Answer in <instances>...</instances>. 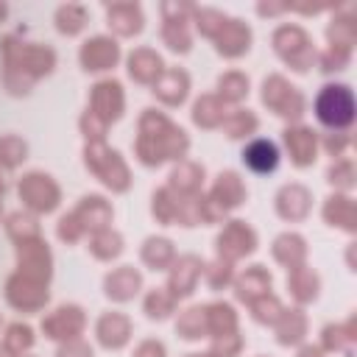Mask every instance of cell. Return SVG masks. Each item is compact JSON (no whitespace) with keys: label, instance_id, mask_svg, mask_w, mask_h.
<instances>
[{"label":"cell","instance_id":"cell-1","mask_svg":"<svg viewBox=\"0 0 357 357\" xmlns=\"http://www.w3.org/2000/svg\"><path fill=\"white\" fill-rule=\"evenodd\" d=\"M3 56H6L3 84L14 95H25L31 89V84L39 75H47L53 70V64H56V53L50 47L17 42L14 36L3 39Z\"/></svg>","mask_w":357,"mask_h":357},{"label":"cell","instance_id":"cell-2","mask_svg":"<svg viewBox=\"0 0 357 357\" xmlns=\"http://www.w3.org/2000/svg\"><path fill=\"white\" fill-rule=\"evenodd\" d=\"M187 151V134L173 126L165 114L148 109L139 120L137 137V156L145 165H162L165 159H178Z\"/></svg>","mask_w":357,"mask_h":357},{"label":"cell","instance_id":"cell-3","mask_svg":"<svg viewBox=\"0 0 357 357\" xmlns=\"http://www.w3.org/2000/svg\"><path fill=\"white\" fill-rule=\"evenodd\" d=\"M273 47L298 73H307L315 61V47L298 25H279L276 33H273Z\"/></svg>","mask_w":357,"mask_h":357},{"label":"cell","instance_id":"cell-4","mask_svg":"<svg viewBox=\"0 0 357 357\" xmlns=\"http://www.w3.org/2000/svg\"><path fill=\"white\" fill-rule=\"evenodd\" d=\"M315 112L318 120L332 126V128H343L354 120V95L346 84H329L321 89V95L315 98Z\"/></svg>","mask_w":357,"mask_h":357},{"label":"cell","instance_id":"cell-5","mask_svg":"<svg viewBox=\"0 0 357 357\" xmlns=\"http://www.w3.org/2000/svg\"><path fill=\"white\" fill-rule=\"evenodd\" d=\"M86 167L112 190H126L128 187V167L120 159L117 151H109L103 142H92L86 148Z\"/></svg>","mask_w":357,"mask_h":357},{"label":"cell","instance_id":"cell-6","mask_svg":"<svg viewBox=\"0 0 357 357\" xmlns=\"http://www.w3.org/2000/svg\"><path fill=\"white\" fill-rule=\"evenodd\" d=\"M262 100H265V106L273 109L279 117L296 120V117L304 114V95H301L293 84H287L282 75L265 78V84H262Z\"/></svg>","mask_w":357,"mask_h":357},{"label":"cell","instance_id":"cell-7","mask_svg":"<svg viewBox=\"0 0 357 357\" xmlns=\"http://www.w3.org/2000/svg\"><path fill=\"white\" fill-rule=\"evenodd\" d=\"M20 198L33 212H50L59 204V187L45 173H28L20 178Z\"/></svg>","mask_w":357,"mask_h":357},{"label":"cell","instance_id":"cell-8","mask_svg":"<svg viewBox=\"0 0 357 357\" xmlns=\"http://www.w3.org/2000/svg\"><path fill=\"white\" fill-rule=\"evenodd\" d=\"M254 248H257V234L243 220H229V226L218 237V251H220V259L226 257V262H231L237 257H245Z\"/></svg>","mask_w":357,"mask_h":357},{"label":"cell","instance_id":"cell-9","mask_svg":"<svg viewBox=\"0 0 357 357\" xmlns=\"http://www.w3.org/2000/svg\"><path fill=\"white\" fill-rule=\"evenodd\" d=\"M20 248V273L28 276V279H36V282H47L50 276V251L47 245L33 237V240H22L17 243Z\"/></svg>","mask_w":357,"mask_h":357},{"label":"cell","instance_id":"cell-10","mask_svg":"<svg viewBox=\"0 0 357 357\" xmlns=\"http://www.w3.org/2000/svg\"><path fill=\"white\" fill-rule=\"evenodd\" d=\"M6 296H8V301H11L17 310H25V312H33V310H39V307L47 301L45 282L28 279V276H22V273H17V276L8 279Z\"/></svg>","mask_w":357,"mask_h":357},{"label":"cell","instance_id":"cell-11","mask_svg":"<svg viewBox=\"0 0 357 357\" xmlns=\"http://www.w3.org/2000/svg\"><path fill=\"white\" fill-rule=\"evenodd\" d=\"M165 8H167L170 14H176V17H167V14H165L162 39H165V45H167L170 50H176V53H187V50H190V42H192V36H190V28H187V20H184V14H187V11H192V6L165 3Z\"/></svg>","mask_w":357,"mask_h":357},{"label":"cell","instance_id":"cell-12","mask_svg":"<svg viewBox=\"0 0 357 357\" xmlns=\"http://www.w3.org/2000/svg\"><path fill=\"white\" fill-rule=\"evenodd\" d=\"M89 112L95 117H100L106 126L112 120H117L120 112H123V86L117 81H100V84H95L92 86V106H89Z\"/></svg>","mask_w":357,"mask_h":357},{"label":"cell","instance_id":"cell-13","mask_svg":"<svg viewBox=\"0 0 357 357\" xmlns=\"http://www.w3.org/2000/svg\"><path fill=\"white\" fill-rule=\"evenodd\" d=\"M218 45V53H223V56H229V59H237V56H243L248 47H251V31H248V25L243 22V20H226L223 22V28L212 36Z\"/></svg>","mask_w":357,"mask_h":357},{"label":"cell","instance_id":"cell-14","mask_svg":"<svg viewBox=\"0 0 357 357\" xmlns=\"http://www.w3.org/2000/svg\"><path fill=\"white\" fill-rule=\"evenodd\" d=\"M117 59H120V47L109 36H95V39L84 42V47H81V64L89 73L109 70V67H114Z\"/></svg>","mask_w":357,"mask_h":357},{"label":"cell","instance_id":"cell-15","mask_svg":"<svg viewBox=\"0 0 357 357\" xmlns=\"http://www.w3.org/2000/svg\"><path fill=\"white\" fill-rule=\"evenodd\" d=\"M42 329L47 337H75L84 329V312L78 307H59L50 318L42 321Z\"/></svg>","mask_w":357,"mask_h":357},{"label":"cell","instance_id":"cell-16","mask_svg":"<svg viewBox=\"0 0 357 357\" xmlns=\"http://www.w3.org/2000/svg\"><path fill=\"white\" fill-rule=\"evenodd\" d=\"M284 145H287V151H290L293 165L307 167V165L315 162V131H312V128H307V126L287 128V131H284Z\"/></svg>","mask_w":357,"mask_h":357},{"label":"cell","instance_id":"cell-17","mask_svg":"<svg viewBox=\"0 0 357 357\" xmlns=\"http://www.w3.org/2000/svg\"><path fill=\"white\" fill-rule=\"evenodd\" d=\"M276 212L284 220H301L310 212V190L301 184H287L276 195Z\"/></svg>","mask_w":357,"mask_h":357},{"label":"cell","instance_id":"cell-18","mask_svg":"<svg viewBox=\"0 0 357 357\" xmlns=\"http://www.w3.org/2000/svg\"><path fill=\"white\" fill-rule=\"evenodd\" d=\"M198 276H201V259H195V257H181V259L173 265V271H170L167 293H170L173 298L190 296L192 287H195V282H198Z\"/></svg>","mask_w":357,"mask_h":357},{"label":"cell","instance_id":"cell-19","mask_svg":"<svg viewBox=\"0 0 357 357\" xmlns=\"http://www.w3.org/2000/svg\"><path fill=\"white\" fill-rule=\"evenodd\" d=\"M109 28L117 31L120 36H134L142 31V8L134 3H112L106 6Z\"/></svg>","mask_w":357,"mask_h":357},{"label":"cell","instance_id":"cell-20","mask_svg":"<svg viewBox=\"0 0 357 357\" xmlns=\"http://www.w3.org/2000/svg\"><path fill=\"white\" fill-rule=\"evenodd\" d=\"M187 89H190V78L184 70H162V75L153 81V95L167 106L181 103L187 98Z\"/></svg>","mask_w":357,"mask_h":357},{"label":"cell","instance_id":"cell-21","mask_svg":"<svg viewBox=\"0 0 357 357\" xmlns=\"http://www.w3.org/2000/svg\"><path fill=\"white\" fill-rule=\"evenodd\" d=\"M243 201H245V187H243L240 176L231 173V170L220 173L218 181H215V187H212V204H215L220 212H226V209H231V206H240Z\"/></svg>","mask_w":357,"mask_h":357},{"label":"cell","instance_id":"cell-22","mask_svg":"<svg viewBox=\"0 0 357 357\" xmlns=\"http://www.w3.org/2000/svg\"><path fill=\"white\" fill-rule=\"evenodd\" d=\"M139 284H142V276H139L134 268H128V265L112 271V273L106 276V282H103L106 296L114 298V301H128V298H134V293L139 290Z\"/></svg>","mask_w":357,"mask_h":357},{"label":"cell","instance_id":"cell-23","mask_svg":"<svg viewBox=\"0 0 357 357\" xmlns=\"http://www.w3.org/2000/svg\"><path fill=\"white\" fill-rule=\"evenodd\" d=\"M128 73H131L134 81L153 84L162 75V59H159V53H153L151 47H137L128 56Z\"/></svg>","mask_w":357,"mask_h":357},{"label":"cell","instance_id":"cell-24","mask_svg":"<svg viewBox=\"0 0 357 357\" xmlns=\"http://www.w3.org/2000/svg\"><path fill=\"white\" fill-rule=\"evenodd\" d=\"M73 215H75V220L81 223L84 231H86V229L100 231V229H106V223L112 220L109 204H106L103 198H98V195H86V198L81 201V206H78Z\"/></svg>","mask_w":357,"mask_h":357},{"label":"cell","instance_id":"cell-25","mask_svg":"<svg viewBox=\"0 0 357 357\" xmlns=\"http://www.w3.org/2000/svg\"><path fill=\"white\" fill-rule=\"evenodd\" d=\"M128 335H131V324H128L126 315H120V312L100 315V321H98V337H100V343L106 349H120L128 340Z\"/></svg>","mask_w":357,"mask_h":357},{"label":"cell","instance_id":"cell-26","mask_svg":"<svg viewBox=\"0 0 357 357\" xmlns=\"http://www.w3.org/2000/svg\"><path fill=\"white\" fill-rule=\"evenodd\" d=\"M243 162L254 170V173H271L279 165V151L271 139H254L245 151H243Z\"/></svg>","mask_w":357,"mask_h":357},{"label":"cell","instance_id":"cell-27","mask_svg":"<svg viewBox=\"0 0 357 357\" xmlns=\"http://www.w3.org/2000/svg\"><path fill=\"white\" fill-rule=\"evenodd\" d=\"M268 290H271V276H268V271L262 265H251L237 279V296L243 301H248V304L257 301V298H262V296H268Z\"/></svg>","mask_w":357,"mask_h":357},{"label":"cell","instance_id":"cell-28","mask_svg":"<svg viewBox=\"0 0 357 357\" xmlns=\"http://www.w3.org/2000/svg\"><path fill=\"white\" fill-rule=\"evenodd\" d=\"M276 335H279V343H284V346L298 343L307 335L304 312L301 310H282V315L276 318Z\"/></svg>","mask_w":357,"mask_h":357},{"label":"cell","instance_id":"cell-29","mask_svg":"<svg viewBox=\"0 0 357 357\" xmlns=\"http://www.w3.org/2000/svg\"><path fill=\"white\" fill-rule=\"evenodd\" d=\"M273 257L287 268H298L304 262V257H307V245H304V240L298 234H282L273 243Z\"/></svg>","mask_w":357,"mask_h":357},{"label":"cell","instance_id":"cell-30","mask_svg":"<svg viewBox=\"0 0 357 357\" xmlns=\"http://www.w3.org/2000/svg\"><path fill=\"white\" fill-rule=\"evenodd\" d=\"M324 218L332 226H340L346 231H354V204L346 195H332L324 206Z\"/></svg>","mask_w":357,"mask_h":357},{"label":"cell","instance_id":"cell-31","mask_svg":"<svg viewBox=\"0 0 357 357\" xmlns=\"http://www.w3.org/2000/svg\"><path fill=\"white\" fill-rule=\"evenodd\" d=\"M201 181H204V167H198L195 162H184V165H178V167L170 173V187L178 190V195H192V192H198Z\"/></svg>","mask_w":357,"mask_h":357},{"label":"cell","instance_id":"cell-32","mask_svg":"<svg viewBox=\"0 0 357 357\" xmlns=\"http://www.w3.org/2000/svg\"><path fill=\"white\" fill-rule=\"evenodd\" d=\"M176 251H173V243L165 240V237H148L145 245H142V262L151 265L153 271H162L173 262Z\"/></svg>","mask_w":357,"mask_h":357},{"label":"cell","instance_id":"cell-33","mask_svg":"<svg viewBox=\"0 0 357 357\" xmlns=\"http://www.w3.org/2000/svg\"><path fill=\"white\" fill-rule=\"evenodd\" d=\"M206 310V329L209 335L220 337V335H231L237 329V315L229 304H212V307H204Z\"/></svg>","mask_w":357,"mask_h":357},{"label":"cell","instance_id":"cell-34","mask_svg":"<svg viewBox=\"0 0 357 357\" xmlns=\"http://www.w3.org/2000/svg\"><path fill=\"white\" fill-rule=\"evenodd\" d=\"M192 120H195L198 126H204V128H215V126H223L226 109H223V103H220L215 95H204V98L195 103V109H192Z\"/></svg>","mask_w":357,"mask_h":357},{"label":"cell","instance_id":"cell-35","mask_svg":"<svg viewBox=\"0 0 357 357\" xmlns=\"http://www.w3.org/2000/svg\"><path fill=\"white\" fill-rule=\"evenodd\" d=\"M287 287H290V293H293L298 301H312V298L318 296V276H315L310 268L298 265V268H293V273H290V279H287Z\"/></svg>","mask_w":357,"mask_h":357},{"label":"cell","instance_id":"cell-36","mask_svg":"<svg viewBox=\"0 0 357 357\" xmlns=\"http://www.w3.org/2000/svg\"><path fill=\"white\" fill-rule=\"evenodd\" d=\"M176 329H178V335L187 337V340L204 337V335L209 332V329H206V310H204V307H190V310H184V312L178 315V321H176Z\"/></svg>","mask_w":357,"mask_h":357},{"label":"cell","instance_id":"cell-37","mask_svg":"<svg viewBox=\"0 0 357 357\" xmlns=\"http://www.w3.org/2000/svg\"><path fill=\"white\" fill-rule=\"evenodd\" d=\"M84 25H86V8H84V6L67 3V6H61V8L56 11V28H59L61 33L73 36V33H78Z\"/></svg>","mask_w":357,"mask_h":357},{"label":"cell","instance_id":"cell-38","mask_svg":"<svg viewBox=\"0 0 357 357\" xmlns=\"http://www.w3.org/2000/svg\"><path fill=\"white\" fill-rule=\"evenodd\" d=\"M89 251H92L98 259H112V257H117V254L123 251V240H120L117 231L100 229V231L92 234V240H89Z\"/></svg>","mask_w":357,"mask_h":357},{"label":"cell","instance_id":"cell-39","mask_svg":"<svg viewBox=\"0 0 357 357\" xmlns=\"http://www.w3.org/2000/svg\"><path fill=\"white\" fill-rule=\"evenodd\" d=\"M351 42H354V17H351V8H346V14L335 17L329 25V45L351 50Z\"/></svg>","mask_w":357,"mask_h":357},{"label":"cell","instance_id":"cell-40","mask_svg":"<svg viewBox=\"0 0 357 357\" xmlns=\"http://www.w3.org/2000/svg\"><path fill=\"white\" fill-rule=\"evenodd\" d=\"M218 89H220L223 100L237 103V100H243V98L248 95V78H245L243 73H226V75H220Z\"/></svg>","mask_w":357,"mask_h":357},{"label":"cell","instance_id":"cell-41","mask_svg":"<svg viewBox=\"0 0 357 357\" xmlns=\"http://www.w3.org/2000/svg\"><path fill=\"white\" fill-rule=\"evenodd\" d=\"M223 126H226V134L237 139V137H248V134L257 131V117L251 112H245V109H237L234 114H229L223 120Z\"/></svg>","mask_w":357,"mask_h":357},{"label":"cell","instance_id":"cell-42","mask_svg":"<svg viewBox=\"0 0 357 357\" xmlns=\"http://www.w3.org/2000/svg\"><path fill=\"white\" fill-rule=\"evenodd\" d=\"M25 153H28V145L20 137H14V134L0 137V162L6 167H17L25 159Z\"/></svg>","mask_w":357,"mask_h":357},{"label":"cell","instance_id":"cell-43","mask_svg":"<svg viewBox=\"0 0 357 357\" xmlns=\"http://www.w3.org/2000/svg\"><path fill=\"white\" fill-rule=\"evenodd\" d=\"M192 14H195V25H198V31L204 33V36H215L220 28H223V22L229 20L226 14H220V11H215V8H192Z\"/></svg>","mask_w":357,"mask_h":357},{"label":"cell","instance_id":"cell-44","mask_svg":"<svg viewBox=\"0 0 357 357\" xmlns=\"http://www.w3.org/2000/svg\"><path fill=\"white\" fill-rule=\"evenodd\" d=\"M173 304H176V298L167 290H151L145 298V312H148V318H167L173 312Z\"/></svg>","mask_w":357,"mask_h":357},{"label":"cell","instance_id":"cell-45","mask_svg":"<svg viewBox=\"0 0 357 357\" xmlns=\"http://www.w3.org/2000/svg\"><path fill=\"white\" fill-rule=\"evenodd\" d=\"M8 234H11L17 243H22V240H33V237H39V226H36L33 218L17 212V215L8 218Z\"/></svg>","mask_w":357,"mask_h":357},{"label":"cell","instance_id":"cell-46","mask_svg":"<svg viewBox=\"0 0 357 357\" xmlns=\"http://www.w3.org/2000/svg\"><path fill=\"white\" fill-rule=\"evenodd\" d=\"M251 312L259 324H276V318L282 315V304L273 296H262V298L251 301Z\"/></svg>","mask_w":357,"mask_h":357},{"label":"cell","instance_id":"cell-47","mask_svg":"<svg viewBox=\"0 0 357 357\" xmlns=\"http://www.w3.org/2000/svg\"><path fill=\"white\" fill-rule=\"evenodd\" d=\"M31 343H33V332H31L28 326H22V324L8 326V335H6V349H8L11 354H22V351H25Z\"/></svg>","mask_w":357,"mask_h":357},{"label":"cell","instance_id":"cell-48","mask_svg":"<svg viewBox=\"0 0 357 357\" xmlns=\"http://www.w3.org/2000/svg\"><path fill=\"white\" fill-rule=\"evenodd\" d=\"M329 181H332L335 187L349 190V187L354 184V167H351V162H349V159H337V162L329 167Z\"/></svg>","mask_w":357,"mask_h":357},{"label":"cell","instance_id":"cell-49","mask_svg":"<svg viewBox=\"0 0 357 357\" xmlns=\"http://www.w3.org/2000/svg\"><path fill=\"white\" fill-rule=\"evenodd\" d=\"M229 279H231V265H229V262L218 259L215 265H209V268H206V282H209V287H212V290L223 287Z\"/></svg>","mask_w":357,"mask_h":357},{"label":"cell","instance_id":"cell-50","mask_svg":"<svg viewBox=\"0 0 357 357\" xmlns=\"http://www.w3.org/2000/svg\"><path fill=\"white\" fill-rule=\"evenodd\" d=\"M349 53H351V50H346V47L329 45L326 53L321 56V67H324V70H340L343 64H349Z\"/></svg>","mask_w":357,"mask_h":357},{"label":"cell","instance_id":"cell-51","mask_svg":"<svg viewBox=\"0 0 357 357\" xmlns=\"http://www.w3.org/2000/svg\"><path fill=\"white\" fill-rule=\"evenodd\" d=\"M81 234H84V229H81V223L75 220V215H64V218L59 220V237H61V240L75 243Z\"/></svg>","mask_w":357,"mask_h":357},{"label":"cell","instance_id":"cell-52","mask_svg":"<svg viewBox=\"0 0 357 357\" xmlns=\"http://www.w3.org/2000/svg\"><path fill=\"white\" fill-rule=\"evenodd\" d=\"M56 357H92V349L84 343V340H70L67 346H61L59 351H56Z\"/></svg>","mask_w":357,"mask_h":357},{"label":"cell","instance_id":"cell-53","mask_svg":"<svg viewBox=\"0 0 357 357\" xmlns=\"http://www.w3.org/2000/svg\"><path fill=\"white\" fill-rule=\"evenodd\" d=\"M134 357H165V346L156 343V340H145V343L137 346Z\"/></svg>","mask_w":357,"mask_h":357},{"label":"cell","instance_id":"cell-54","mask_svg":"<svg viewBox=\"0 0 357 357\" xmlns=\"http://www.w3.org/2000/svg\"><path fill=\"white\" fill-rule=\"evenodd\" d=\"M326 151L332 153V156H340V151L349 145V137L346 134H326Z\"/></svg>","mask_w":357,"mask_h":357},{"label":"cell","instance_id":"cell-55","mask_svg":"<svg viewBox=\"0 0 357 357\" xmlns=\"http://www.w3.org/2000/svg\"><path fill=\"white\" fill-rule=\"evenodd\" d=\"M298 357H321V349H315V346H304V349L298 351Z\"/></svg>","mask_w":357,"mask_h":357},{"label":"cell","instance_id":"cell-56","mask_svg":"<svg viewBox=\"0 0 357 357\" xmlns=\"http://www.w3.org/2000/svg\"><path fill=\"white\" fill-rule=\"evenodd\" d=\"M6 11H8V8H6V3H0V20L6 17Z\"/></svg>","mask_w":357,"mask_h":357},{"label":"cell","instance_id":"cell-57","mask_svg":"<svg viewBox=\"0 0 357 357\" xmlns=\"http://www.w3.org/2000/svg\"><path fill=\"white\" fill-rule=\"evenodd\" d=\"M190 357H215V354H190Z\"/></svg>","mask_w":357,"mask_h":357},{"label":"cell","instance_id":"cell-58","mask_svg":"<svg viewBox=\"0 0 357 357\" xmlns=\"http://www.w3.org/2000/svg\"><path fill=\"white\" fill-rule=\"evenodd\" d=\"M0 192H3V178H0Z\"/></svg>","mask_w":357,"mask_h":357}]
</instances>
